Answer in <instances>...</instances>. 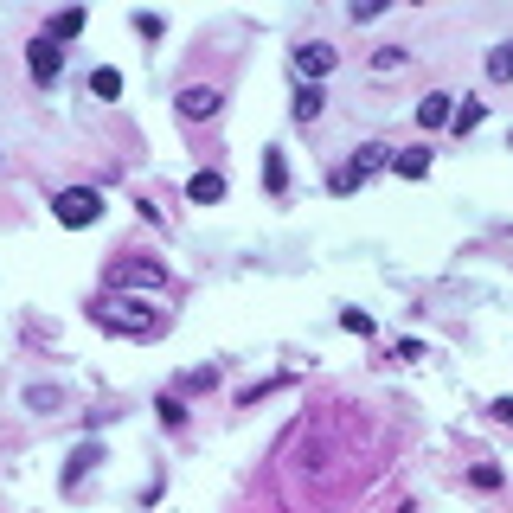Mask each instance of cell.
<instances>
[{
  "instance_id": "obj_2",
  "label": "cell",
  "mask_w": 513,
  "mask_h": 513,
  "mask_svg": "<svg viewBox=\"0 0 513 513\" xmlns=\"http://www.w3.org/2000/svg\"><path fill=\"white\" fill-rule=\"evenodd\" d=\"M161 289H167V263H161V257L122 251V257L103 270V296H161Z\"/></svg>"
},
{
  "instance_id": "obj_4",
  "label": "cell",
  "mask_w": 513,
  "mask_h": 513,
  "mask_svg": "<svg viewBox=\"0 0 513 513\" xmlns=\"http://www.w3.org/2000/svg\"><path fill=\"white\" fill-rule=\"evenodd\" d=\"M379 167H392V148H385V141H366V148H359V155H353V161L334 174V193H353L359 180H373Z\"/></svg>"
},
{
  "instance_id": "obj_7",
  "label": "cell",
  "mask_w": 513,
  "mask_h": 513,
  "mask_svg": "<svg viewBox=\"0 0 513 513\" xmlns=\"http://www.w3.org/2000/svg\"><path fill=\"white\" fill-rule=\"evenodd\" d=\"M218 103H225V97H218L212 84H186V90L174 97V109H180V122H212V116H218Z\"/></svg>"
},
{
  "instance_id": "obj_6",
  "label": "cell",
  "mask_w": 513,
  "mask_h": 513,
  "mask_svg": "<svg viewBox=\"0 0 513 513\" xmlns=\"http://www.w3.org/2000/svg\"><path fill=\"white\" fill-rule=\"evenodd\" d=\"M334 64H340V52H334L328 39H309V45H296V71H302V84H321Z\"/></svg>"
},
{
  "instance_id": "obj_16",
  "label": "cell",
  "mask_w": 513,
  "mask_h": 513,
  "mask_svg": "<svg viewBox=\"0 0 513 513\" xmlns=\"http://www.w3.org/2000/svg\"><path fill=\"white\" fill-rule=\"evenodd\" d=\"M488 84H513V39H500L488 52Z\"/></svg>"
},
{
  "instance_id": "obj_10",
  "label": "cell",
  "mask_w": 513,
  "mask_h": 513,
  "mask_svg": "<svg viewBox=\"0 0 513 513\" xmlns=\"http://www.w3.org/2000/svg\"><path fill=\"white\" fill-rule=\"evenodd\" d=\"M186 199H193V205H218V199H225V174H212V167L193 174V180H186Z\"/></svg>"
},
{
  "instance_id": "obj_3",
  "label": "cell",
  "mask_w": 513,
  "mask_h": 513,
  "mask_svg": "<svg viewBox=\"0 0 513 513\" xmlns=\"http://www.w3.org/2000/svg\"><path fill=\"white\" fill-rule=\"evenodd\" d=\"M52 218H58V225H71V232H84V225H97V218H103V193L97 186H64L52 199Z\"/></svg>"
},
{
  "instance_id": "obj_21",
  "label": "cell",
  "mask_w": 513,
  "mask_h": 513,
  "mask_svg": "<svg viewBox=\"0 0 513 513\" xmlns=\"http://www.w3.org/2000/svg\"><path fill=\"white\" fill-rule=\"evenodd\" d=\"M469 481H475V488H481V494H494V488H500V481H507V475H500V469H494V462H475V469H469Z\"/></svg>"
},
{
  "instance_id": "obj_25",
  "label": "cell",
  "mask_w": 513,
  "mask_h": 513,
  "mask_svg": "<svg viewBox=\"0 0 513 513\" xmlns=\"http://www.w3.org/2000/svg\"><path fill=\"white\" fill-rule=\"evenodd\" d=\"M488 417H494V423H507V430H513V398H494V404H488Z\"/></svg>"
},
{
  "instance_id": "obj_13",
  "label": "cell",
  "mask_w": 513,
  "mask_h": 513,
  "mask_svg": "<svg viewBox=\"0 0 513 513\" xmlns=\"http://www.w3.org/2000/svg\"><path fill=\"white\" fill-rule=\"evenodd\" d=\"M392 174H398V180H423V174H430V148H404V155H392Z\"/></svg>"
},
{
  "instance_id": "obj_9",
  "label": "cell",
  "mask_w": 513,
  "mask_h": 513,
  "mask_svg": "<svg viewBox=\"0 0 513 513\" xmlns=\"http://www.w3.org/2000/svg\"><path fill=\"white\" fill-rule=\"evenodd\" d=\"M450 116H456V97H450V90H430V97L417 103V122H423V128H443Z\"/></svg>"
},
{
  "instance_id": "obj_14",
  "label": "cell",
  "mask_w": 513,
  "mask_h": 513,
  "mask_svg": "<svg viewBox=\"0 0 513 513\" xmlns=\"http://www.w3.org/2000/svg\"><path fill=\"white\" fill-rule=\"evenodd\" d=\"M263 186L282 199L289 193V161H282V148H263Z\"/></svg>"
},
{
  "instance_id": "obj_19",
  "label": "cell",
  "mask_w": 513,
  "mask_h": 513,
  "mask_svg": "<svg viewBox=\"0 0 513 513\" xmlns=\"http://www.w3.org/2000/svg\"><path fill=\"white\" fill-rule=\"evenodd\" d=\"M26 404H33V411H45V417H52V411H58V404H64V392H58V385H26Z\"/></svg>"
},
{
  "instance_id": "obj_23",
  "label": "cell",
  "mask_w": 513,
  "mask_h": 513,
  "mask_svg": "<svg viewBox=\"0 0 513 513\" xmlns=\"http://www.w3.org/2000/svg\"><path fill=\"white\" fill-rule=\"evenodd\" d=\"M340 328H347V334H359V340H366V334H373V315H359V309H340Z\"/></svg>"
},
{
  "instance_id": "obj_12",
  "label": "cell",
  "mask_w": 513,
  "mask_h": 513,
  "mask_svg": "<svg viewBox=\"0 0 513 513\" xmlns=\"http://www.w3.org/2000/svg\"><path fill=\"white\" fill-rule=\"evenodd\" d=\"M78 33H84V7H64V14H58V20L45 26V39H52V45H71Z\"/></svg>"
},
{
  "instance_id": "obj_15",
  "label": "cell",
  "mask_w": 513,
  "mask_h": 513,
  "mask_svg": "<svg viewBox=\"0 0 513 513\" xmlns=\"http://www.w3.org/2000/svg\"><path fill=\"white\" fill-rule=\"evenodd\" d=\"M404 64H411V52H404V45H379V52H373V78H398Z\"/></svg>"
},
{
  "instance_id": "obj_24",
  "label": "cell",
  "mask_w": 513,
  "mask_h": 513,
  "mask_svg": "<svg viewBox=\"0 0 513 513\" xmlns=\"http://www.w3.org/2000/svg\"><path fill=\"white\" fill-rule=\"evenodd\" d=\"M135 33H141V39H161L167 20H161V14H135Z\"/></svg>"
},
{
  "instance_id": "obj_20",
  "label": "cell",
  "mask_w": 513,
  "mask_h": 513,
  "mask_svg": "<svg viewBox=\"0 0 513 513\" xmlns=\"http://www.w3.org/2000/svg\"><path fill=\"white\" fill-rule=\"evenodd\" d=\"M155 411H161V423H174V430L186 423V404H180V392H161V398H155Z\"/></svg>"
},
{
  "instance_id": "obj_1",
  "label": "cell",
  "mask_w": 513,
  "mask_h": 513,
  "mask_svg": "<svg viewBox=\"0 0 513 513\" xmlns=\"http://www.w3.org/2000/svg\"><path fill=\"white\" fill-rule=\"evenodd\" d=\"M90 321L103 334H122V340H161L167 334V315L155 309V296H103L90 309Z\"/></svg>"
},
{
  "instance_id": "obj_26",
  "label": "cell",
  "mask_w": 513,
  "mask_h": 513,
  "mask_svg": "<svg viewBox=\"0 0 513 513\" xmlns=\"http://www.w3.org/2000/svg\"><path fill=\"white\" fill-rule=\"evenodd\" d=\"M392 513H417V507H392Z\"/></svg>"
},
{
  "instance_id": "obj_17",
  "label": "cell",
  "mask_w": 513,
  "mask_h": 513,
  "mask_svg": "<svg viewBox=\"0 0 513 513\" xmlns=\"http://www.w3.org/2000/svg\"><path fill=\"white\" fill-rule=\"evenodd\" d=\"M90 97H103V103H116V97H122V71H109V64H97V71H90Z\"/></svg>"
},
{
  "instance_id": "obj_11",
  "label": "cell",
  "mask_w": 513,
  "mask_h": 513,
  "mask_svg": "<svg viewBox=\"0 0 513 513\" xmlns=\"http://www.w3.org/2000/svg\"><path fill=\"white\" fill-rule=\"evenodd\" d=\"M321 109H328V90H321V84H302L296 103H289V116H296V122H315Z\"/></svg>"
},
{
  "instance_id": "obj_22",
  "label": "cell",
  "mask_w": 513,
  "mask_h": 513,
  "mask_svg": "<svg viewBox=\"0 0 513 513\" xmlns=\"http://www.w3.org/2000/svg\"><path fill=\"white\" fill-rule=\"evenodd\" d=\"M218 385V366H193V373H186V392H212Z\"/></svg>"
},
{
  "instance_id": "obj_5",
  "label": "cell",
  "mask_w": 513,
  "mask_h": 513,
  "mask_svg": "<svg viewBox=\"0 0 513 513\" xmlns=\"http://www.w3.org/2000/svg\"><path fill=\"white\" fill-rule=\"evenodd\" d=\"M26 71H33V84H58V71H64V45H52L45 33L26 45Z\"/></svg>"
},
{
  "instance_id": "obj_8",
  "label": "cell",
  "mask_w": 513,
  "mask_h": 513,
  "mask_svg": "<svg viewBox=\"0 0 513 513\" xmlns=\"http://www.w3.org/2000/svg\"><path fill=\"white\" fill-rule=\"evenodd\" d=\"M97 462H103V450H97V443H78V450H71V462H64V475H58V488L71 494V488H78V481H84Z\"/></svg>"
},
{
  "instance_id": "obj_18",
  "label": "cell",
  "mask_w": 513,
  "mask_h": 513,
  "mask_svg": "<svg viewBox=\"0 0 513 513\" xmlns=\"http://www.w3.org/2000/svg\"><path fill=\"white\" fill-rule=\"evenodd\" d=\"M481 116H488V109H481L475 97H462V109L450 116V128H456V135H469V128H481Z\"/></svg>"
}]
</instances>
